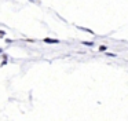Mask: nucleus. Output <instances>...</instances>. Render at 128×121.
Returning <instances> with one entry per match:
<instances>
[{
  "label": "nucleus",
  "instance_id": "1",
  "mask_svg": "<svg viewBox=\"0 0 128 121\" xmlns=\"http://www.w3.org/2000/svg\"><path fill=\"white\" fill-rule=\"evenodd\" d=\"M46 43H58V40H52V38H46Z\"/></svg>",
  "mask_w": 128,
  "mask_h": 121
},
{
  "label": "nucleus",
  "instance_id": "2",
  "mask_svg": "<svg viewBox=\"0 0 128 121\" xmlns=\"http://www.w3.org/2000/svg\"><path fill=\"white\" fill-rule=\"evenodd\" d=\"M84 44H86V46H92L94 43H91V41H84Z\"/></svg>",
  "mask_w": 128,
  "mask_h": 121
},
{
  "label": "nucleus",
  "instance_id": "3",
  "mask_svg": "<svg viewBox=\"0 0 128 121\" xmlns=\"http://www.w3.org/2000/svg\"><path fill=\"white\" fill-rule=\"evenodd\" d=\"M0 36H4V32H3V30H0Z\"/></svg>",
  "mask_w": 128,
  "mask_h": 121
},
{
  "label": "nucleus",
  "instance_id": "4",
  "mask_svg": "<svg viewBox=\"0 0 128 121\" xmlns=\"http://www.w3.org/2000/svg\"><path fill=\"white\" fill-rule=\"evenodd\" d=\"M0 52H2V50H0Z\"/></svg>",
  "mask_w": 128,
  "mask_h": 121
}]
</instances>
